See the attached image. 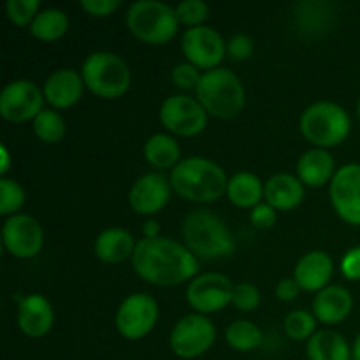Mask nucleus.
<instances>
[{"label":"nucleus","mask_w":360,"mask_h":360,"mask_svg":"<svg viewBox=\"0 0 360 360\" xmlns=\"http://www.w3.org/2000/svg\"><path fill=\"white\" fill-rule=\"evenodd\" d=\"M232 304L241 311H253L260 304L259 288L252 283H239L232 292Z\"/></svg>","instance_id":"nucleus-34"},{"label":"nucleus","mask_w":360,"mask_h":360,"mask_svg":"<svg viewBox=\"0 0 360 360\" xmlns=\"http://www.w3.org/2000/svg\"><path fill=\"white\" fill-rule=\"evenodd\" d=\"M171 186L193 202H211L227 192L229 179L217 162L204 157H188L171 171Z\"/></svg>","instance_id":"nucleus-2"},{"label":"nucleus","mask_w":360,"mask_h":360,"mask_svg":"<svg viewBox=\"0 0 360 360\" xmlns=\"http://www.w3.org/2000/svg\"><path fill=\"white\" fill-rule=\"evenodd\" d=\"M127 25L130 32L148 44H164L178 32L176 7L160 0H137L129 7Z\"/></svg>","instance_id":"nucleus-5"},{"label":"nucleus","mask_w":360,"mask_h":360,"mask_svg":"<svg viewBox=\"0 0 360 360\" xmlns=\"http://www.w3.org/2000/svg\"><path fill=\"white\" fill-rule=\"evenodd\" d=\"M171 197L169 181L160 172H148L132 185L129 193L130 206L139 214H153L160 211Z\"/></svg>","instance_id":"nucleus-16"},{"label":"nucleus","mask_w":360,"mask_h":360,"mask_svg":"<svg viewBox=\"0 0 360 360\" xmlns=\"http://www.w3.org/2000/svg\"><path fill=\"white\" fill-rule=\"evenodd\" d=\"M69 28V16L60 9H42L30 23L32 35L41 41H55L60 39Z\"/></svg>","instance_id":"nucleus-27"},{"label":"nucleus","mask_w":360,"mask_h":360,"mask_svg":"<svg viewBox=\"0 0 360 360\" xmlns=\"http://www.w3.org/2000/svg\"><path fill=\"white\" fill-rule=\"evenodd\" d=\"M299 285L295 280H281L276 285V297L281 301H292L299 295Z\"/></svg>","instance_id":"nucleus-40"},{"label":"nucleus","mask_w":360,"mask_h":360,"mask_svg":"<svg viewBox=\"0 0 360 360\" xmlns=\"http://www.w3.org/2000/svg\"><path fill=\"white\" fill-rule=\"evenodd\" d=\"M330 200L345 221L360 225V164H347L338 169L330 181Z\"/></svg>","instance_id":"nucleus-15"},{"label":"nucleus","mask_w":360,"mask_h":360,"mask_svg":"<svg viewBox=\"0 0 360 360\" xmlns=\"http://www.w3.org/2000/svg\"><path fill=\"white\" fill-rule=\"evenodd\" d=\"M309 360H352V348L341 334L320 330L313 334L306 347Z\"/></svg>","instance_id":"nucleus-24"},{"label":"nucleus","mask_w":360,"mask_h":360,"mask_svg":"<svg viewBox=\"0 0 360 360\" xmlns=\"http://www.w3.org/2000/svg\"><path fill=\"white\" fill-rule=\"evenodd\" d=\"M227 53L234 60H246L253 53V39L246 34H236L229 39Z\"/></svg>","instance_id":"nucleus-36"},{"label":"nucleus","mask_w":360,"mask_h":360,"mask_svg":"<svg viewBox=\"0 0 360 360\" xmlns=\"http://www.w3.org/2000/svg\"><path fill=\"white\" fill-rule=\"evenodd\" d=\"M144 155L148 162L158 169L176 167L179 164V144L167 134H155L144 144Z\"/></svg>","instance_id":"nucleus-26"},{"label":"nucleus","mask_w":360,"mask_h":360,"mask_svg":"<svg viewBox=\"0 0 360 360\" xmlns=\"http://www.w3.org/2000/svg\"><path fill=\"white\" fill-rule=\"evenodd\" d=\"M136 239L125 229L112 227L105 229L104 232L97 236L95 239V255L104 262L118 264L127 260L136 252Z\"/></svg>","instance_id":"nucleus-22"},{"label":"nucleus","mask_w":360,"mask_h":360,"mask_svg":"<svg viewBox=\"0 0 360 360\" xmlns=\"http://www.w3.org/2000/svg\"><path fill=\"white\" fill-rule=\"evenodd\" d=\"M234 285L220 273H206L197 276L186 290L190 306L200 313H217L232 302Z\"/></svg>","instance_id":"nucleus-14"},{"label":"nucleus","mask_w":360,"mask_h":360,"mask_svg":"<svg viewBox=\"0 0 360 360\" xmlns=\"http://www.w3.org/2000/svg\"><path fill=\"white\" fill-rule=\"evenodd\" d=\"M158 319V304L151 295L132 294L116 313V327L127 340H141L151 333Z\"/></svg>","instance_id":"nucleus-9"},{"label":"nucleus","mask_w":360,"mask_h":360,"mask_svg":"<svg viewBox=\"0 0 360 360\" xmlns=\"http://www.w3.org/2000/svg\"><path fill=\"white\" fill-rule=\"evenodd\" d=\"M143 232H144V238H158V224L157 221L150 220L144 224L143 227Z\"/></svg>","instance_id":"nucleus-41"},{"label":"nucleus","mask_w":360,"mask_h":360,"mask_svg":"<svg viewBox=\"0 0 360 360\" xmlns=\"http://www.w3.org/2000/svg\"><path fill=\"white\" fill-rule=\"evenodd\" d=\"M136 273L158 287H172L190 280L199 271L197 257L186 246L167 238H144L132 255Z\"/></svg>","instance_id":"nucleus-1"},{"label":"nucleus","mask_w":360,"mask_h":360,"mask_svg":"<svg viewBox=\"0 0 360 360\" xmlns=\"http://www.w3.org/2000/svg\"><path fill=\"white\" fill-rule=\"evenodd\" d=\"M0 153H2V167H0V174H2V178H6V172L9 171V151H7V148L0 146Z\"/></svg>","instance_id":"nucleus-42"},{"label":"nucleus","mask_w":360,"mask_h":360,"mask_svg":"<svg viewBox=\"0 0 360 360\" xmlns=\"http://www.w3.org/2000/svg\"><path fill=\"white\" fill-rule=\"evenodd\" d=\"M44 94L28 79H16L6 84L0 94V115L9 122H27L42 111Z\"/></svg>","instance_id":"nucleus-10"},{"label":"nucleus","mask_w":360,"mask_h":360,"mask_svg":"<svg viewBox=\"0 0 360 360\" xmlns=\"http://www.w3.org/2000/svg\"><path fill=\"white\" fill-rule=\"evenodd\" d=\"M39 0H7L6 11L11 21H14L20 27L32 23L34 18L37 16Z\"/></svg>","instance_id":"nucleus-32"},{"label":"nucleus","mask_w":360,"mask_h":360,"mask_svg":"<svg viewBox=\"0 0 360 360\" xmlns=\"http://www.w3.org/2000/svg\"><path fill=\"white\" fill-rule=\"evenodd\" d=\"M301 130L306 139L316 146H336L350 134L352 120L340 104L320 101L302 112Z\"/></svg>","instance_id":"nucleus-6"},{"label":"nucleus","mask_w":360,"mask_h":360,"mask_svg":"<svg viewBox=\"0 0 360 360\" xmlns=\"http://www.w3.org/2000/svg\"><path fill=\"white\" fill-rule=\"evenodd\" d=\"M264 188L266 186L262 185L259 176H255L253 172L243 171L229 179L227 195L236 206L255 207L259 204V200L262 199Z\"/></svg>","instance_id":"nucleus-25"},{"label":"nucleus","mask_w":360,"mask_h":360,"mask_svg":"<svg viewBox=\"0 0 360 360\" xmlns=\"http://www.w3.org/2000/svg\"><path fill=\"white\" fill-rule=\"evenodd\" d=\"M297 174L302 183L309 186H322L323 183L334 178V158L323 148L309 150L299 158Z\"/></svg>","instance_id":"nucleus-23"},{"label":"nucleus","mask_w":360,"mask_h":360,"mask_svg":"<svg viewBox=\"0 0 360 360\" xmlns=\"http://www.w3.org/2000/svg\"><path fill=\"white\" fill-rule=\"evenodd\" d=\"M352 360H360V333L355 340L354 348H352Z\"/></svg>","instance_id":"nucleus-43"},{"label":"nucleus","mask_w":360,"mask_h":360,"mask_svg":"<svg viewBox=\"0 0 360 360\" xmlns=\"http://www.w3.org/2000/svg\"><path fill=\"white\" fill-rule=\"evenodd\" d=\"M195 90L202 108L218 118H234L246 101L241 79L224 67L206 70Z\"/></svg>","instance_id":"nucleus-4"},{"label":"nucleus","mask_w":360,"mask_h":360,"mask_svg":"<svg viewBox=\"0 0 360 360\" xmlns=\"http://www.w3.org/2000/svg\"><path fill=\"white\" fill-rule=\"evenodd\" d=\"M357 112H359V118H360V98H359V104H357Z\"/></svg>","instance_id":"nucleus-44"},{"label":"nucleus","mask_w":360,"mask_h":360,"mask_svg":"<svg viewBox=\"0 0 360 360\" xmlns=\"http://www.w3.org/2000/svg\"><path fill=\"white\" fill-rule=\"evenodd\" d=\"M354 308V297L340 285H329L316 294L313 301V311L323 323H340L347 319Z\"/></svg>","instance_id":"nucleus-18"},{"label":"nucleus","mask_w":360,"mask_h":360,"mask_svg":"<svg viewBox=\"0 0 360 360\" xmlns=\"http://www.w3.org/2000/svg\"><path fill=\"white\" fill-rule=\"evenodd\" d=\"M217 330L204 315H188L179 320L171 333V348L178 357L195 359L214 343Z\"/></svg>","instance_id":"nucleus-8"},{"label":"nucleus","mask_w":360,"mask_h":360,"mask_svg":"<svg viewBox=\"0 0 360 360\" xmlns=\"http://www.w3.org/2000/svg\"><path fill=\"white\" fill-rule=\"evenodd\" d=\"M34 132L44 143H58L65 134V122L53 109H42L34 118Z\"/></svg>","instance_id":"nucleus-29"},{"label":"nucleus","mask_w":360,"mask_h":360,"mask_svg":"<svg viewBox=\"0 0 360 360\" xmlns=\"http://www.w3.org/2000/svg\"><path fill=\"white\" fill-rule=\"evenodd\" d=\"M227 343L238 352L255 350L262 345V330L248 320H236L225 330Z\"/></svg>","instance_id":"nucleus-28"},{"label":"nucleus","mask_w":360,"mask_h":360,"mask_svg":"<svg viewBox=\"0 0 360 360\" xmlns=\"http://www.w3.org/2000/svg\"><path fill=\"white\" fill-rule=\"evenodd\" d=\"M315 316L306 309H295V311L288 313L285 319V333L295 341L309 340L315 333Z\"/></svg>","instance_id":"nucleus-30"},{"label":"nucleus","mask_w":360,"mask_h":360,"mask_svg":"<svg viewBox=\"0 0 360 360\" xmlns=\"http://www.w3.org/2000/svg\"><path fill=\"white\" fill-rule=\"evenodd\" d=\"M160 120L165 129L179 136H195L207 123V111L199 101L188 95H172L160 108Z\"/></svg>","instance_id":"nucleus-11"},{"label":"nucleus","mask_w":360,"mask_h":360,"mask_svg":"<svg viewBox=\"0 0 360 360\" xmlns=\"http://www.w3.org/2000/svg\"><path fill=\"white\" fill-rule=\"evenodd\" d=\"M81 7L94 16H105L120 7V0H81Z\"/></svg>","instance_id":"nucleus-39"},{"label":"nucleus","mask_w":360,"mask_h":360,"mask_svg":"<svg viewBox=\"0 0 360 360\" xmlns=\"http://www.w3.org/2000/svg\"><path fill=\"white\" fill-rule=\"evenodd\" d=\"M334 271L333 259L326 252H309L297 262L294 280L304 290H322L330 280Z\"/></svg>","instance_id":"nucleus-20"},{"label":"nucleus","mask_w":360,"mask_h":360,"mask_svg":"<svg viewBox=\"0 0 360 360\" xmlns=\"http://www.w3.org/2000/svg\"><path fill=\"white\" fill-rule=\"evenodd\" d=\"M202 74L199 72V67L193 65V63H178V65L172 69V81L176 83V86L185 88V90H190V88H197Z\"/></svg>","instance_id":"nucleus-35"},{"label":"nucleus","mask_w":360,"mask_h":360,"mask_svg":"<svg viewBox=\"0 0 360 360\" xmlns=\"http://www.w3.org/2000/svg\"><path fill=\"white\" fill-rule=\"evenodd\" d=\"M341 273L348 280H360V246L348 250L341 259Z\"/></svg>","instance_id":"nucleus-38"},{"label":"nucleus","mask_w":360,"mask_h":360,"mask_svg":"<svg viewBox=\"0 0 360 360\" xmlns=\"http://www.w3.org/2000/svg\"><path fill=\"white\" fill-rule=\"evenodd\" d=\"M84 84L104 98H115L130 86V69L122 56L111 51H95L86 56L81 69Z\"/></svg>","instance_id":"nucleus-7"},{"label":"nucleus","mask_w":360,"mask_h":360,"mask_svg":"<svg viewBox=\"0 0 360 360\" xmlns=\"http://www.w3.org/2000/svg\"><path fill=\"white\" fill-rule=\"evenodd\" d=\"M276 210L271 204H257L250 213V220L255 227L259 229H269L276 224Z\"/></svg>","instance_id":"nucleus-37"},{"label":"nucleus","mask_w":360,"mask_h":360,"mask_svg":"<svg viewBox=\"0 0 360 360\" xmlns=\"http://www.w3.org/2000/svg\"><path fill=\"white\" fill-rule=\"evenodd\" d=\"M84 81L74 69H60L53 72L44 83V97L55 108H70L83 94Z\"/></svg>","instance_id":"nucleus-19"},{"label":"nucleus","mask_w":360,"mask_h":360,"mask_svg":"<svg viewBox=\"0 0 360 360\" xmlns=\"http://www.w3.org/2000/svg\"><path fill=\"white\" fill-rule=\"evenodd\" d=\"M181 234L186 248L202 259L231 257L236 250L234 236L225 221L207 210L192 211L183 221Z\"/></svg>","instance_id":"nucleus-3"},{"label":"nucleus","mask_w":360,"mask_h":360,"mask_svg":"<svg viewBox=\"0 0 360 360\" xmlns=\"http://www.w3.org/2000/svg\"><path fill=\"white\" fill-rule=\"evenodd\" d=\"M178 20L192 27H199L210 14V6L204 0H183L176 6Z\"/></svg>","instance_id":"nucleus-33"},{"label":"nucleus","mask_w":360,"mask_h":360,"mask_svg":"<svg viewBox=\"0 0 360 360\" xmlns=\"http://www.w3.org/2000/svg\"><path fill=\"white\" fill-rule=\"evenodd\" d=\"M53 322H55V313L44 295L32 294L21 299L18 308V326L27 336L42 338L49 333Z\"/></svg>","instance_id":"nucleus-17"},{"label":"nucleus","mask_w":360,"mask_h":360,"mask_svg":"<svg viewBox=\"0 0 360 360\" xmlns=\"http://www.w3.org/2000/svg\"><path fill=\"white\" fill-rule=\"evenodd\" d=\"M181 49L190 63L211 70L217 69L218 63L224 60L227 46H225L224 37L214 28L199 25V27L188 28L183 34Z\"/></svg>","instance_id":"nucleus-12"},{"label":"nucleus","mask_w":360,"mask_h":360,"mask_svg":"<svg viewBox=\"0 0 360 360\" xmlns=\"http://www.w3.org/2000/svg\"><path fill=\"white\" fill-rule=\"evenodd\" d=\"M264 197L267 199V204L280 211H288L297 207L304 199V186L302 181L295 176L280 172L269 178L264 188Z\"/></svg>","instance_id":"nucleus-21"},{"label":"nucleus","mask_w":360,"mask_h":360,"mask_svg":"<svg viewBox=\"0 0 360 360\" xmlns=\"http://www.w3.org/2000/svg\"><path fill=\"white\" fill-rule=\"evenodd\" d=\"M25 202V190L18 181L9 178L0 179V213L9 214L20 210Z\"/></svg>","instance_id":"nucleus-31"},{"label":"nucleus","mask_w":360,"mask_h":360,"mask_svg":"<svg viewBox=\"0 0 360 360\" xmlns=\"http://www.w3.org/2000/svg\"><path fill=\"white\" fill-rule=\"evenodd\" d=\"M4 246L18 259H32L44 245L41 224L28 214H13L2 227Z\"/></svg>","instance_id":"nucleus-13"}]
</instances>
